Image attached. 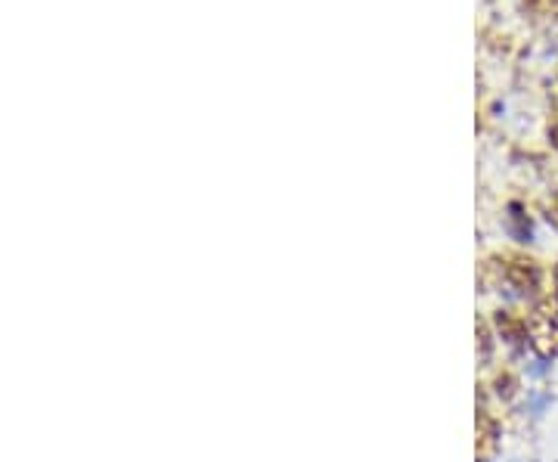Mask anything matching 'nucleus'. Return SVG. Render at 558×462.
Masks as SVG:
<instances>
[{"mask_svg": "<svg viewBox=\"0 0 558 462\" xmlns=\"http://www.w3.org/2000/svg\"><path fill=\"white\" fill-rule=\"evenodd\" d=\"M534 348L543 361H556L558 357V311H539L534 320Z\"/></svg>", "mask_w": 558, "mask_h": 462, "instance_id": "obj_1", "label": "nucleus"}]
</instances>
